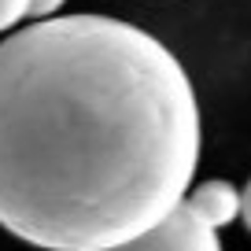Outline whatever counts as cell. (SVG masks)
Listing matches in <instances>:
<instances>
[{
  "label": "cell",
  "mask_w": 251,
  "mask_h": 251,
  "mask_svg": "<svg viewBox=\"0 0 251 251\" xmlns=\"http://www.w3.org/2000/svg\"><path fill=\"white\" fill-rule=\"evenodd\" d=\"M200 166L181 59L111 15L0 41V226L41 251H103L177 211Z\"/></svg>",
  "instance_id": "6da1fadb"
},
{
  "label": "cell",
  "mask_w": 251,
  "mask_h": 251,
  "mask_svg": "<svg viewBox=\"0 0 251 251\" xmlns=\"http://www.w3.org/2000/svg\"><path fill=\"white\" fill-rule=\"evenodd\" d=\"M103 251H222V240H218V229L203 226L181 200L177 211H170L148 233L118 244V248H103Z\"/></svg>",
  "instance_id": "7a4b0ae2"
},
{
  "label": "cell",
  "mask_w": 251,
  "mask_h": 251,
  "mask_svg": "<svg viewBox=\"0 0 251 251\" xmlns=\"http://www.w3.org/2000/svg\"><path fill=\"white\" fill-rule=\"evenodd\" d=\"M240 200L244 196H240V188H236L233 181H203V185L188 188L185 207L196 214L203 226L222 229V226L240 218Z\"/></svg>",
  "instance_id": "3957f363"
},
{
  "label": "cell",
  "mask_w": 251,
  "mask_h": 251,
  "mask_svg": "<svg viewBox=\"0 0 251 251\" xmlns=\"http://www.w3.org/2000/svg\"><path fill=\"white\" fill-rule=\"evenodd\" d=\"M23 19H30V0H0V33L15 30Z\"/></svg>",
  "instance_id": "277c9868"
},
{
  "label": "cell",
  "mask_w": 251,
  "mask_h": 251,
  "mask_svg": "<svg viewBox=\"0 0 251 251\" xmlns=\"http://www.w3.org/2000/svg\"><path fill=\"white\" fill-rule=\"evenodd\" d=\"M67 0H30V19L33 23H41V19H52L55 11L63 8Z\"/></svg>",
  "instance_id": "5b68a950"
},
{
  "label": "cell",
  "mask_w": 251,
  "mask_h": 251,
  "mask_svg": "<svg viewBox=\"0 0 251 251\" xmlns=\"http://www.w3.org/2000/svg\"><path fill=\"white\" fill-rule=\"evenodd\" d=\"M240 218H244V226H248L251 229V181H248V185H244V192H240Z\"/></svg>",
  "instance_id": "8992f818"
}]
</instances>
